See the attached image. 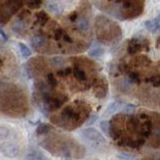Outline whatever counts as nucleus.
Here are the masks:
<instances>
[{
  "label": "nucleus",
  "mask_w": 160,
  "mask_h": 160,
  "mask_svg": "<svg viewBox=\"0 0 160 160\" xmlns=\"http://www.w3.org/2000/svg\"><path fill=\"white\" fill-rule=\"evenodd\" d=\"M82 135H83L87 140L91 141V142L98 143V144L104 142V137L102 136V134L96 129H93V128H87V129L83 130L82 131Z\"/></svg>",
  "instance_id": "obj_1"
},
{
  "label": "nucleus",
  "mask_w": 160,
  "mask_h": 160,
  "mask_svg": "<svg viewBox=\"0 0 160 160\" xmlns=\"http://www.w3.org/2000/svg\"><path fill=\"white\" fill-rule=\"evenodd\" d=\"M146 43H147V40L144 38H134L129 42L127 51L132 54L140 52L146 48Z\"/></svg>",
  "instance_id": "obj_2"
},
{
  "label": "nucleus",
  "mask_w": 160,
  "mask_h": 160,
  "mask_svg": "<svg viewBox=\"0 0 160 160\" xmlns=\"http://www.w3.org/2000/svg\"><path fill=\"white\" fill-rule=\"evenodd\" d=\"M1 151L6 155L8 157H13L16 156L18 153V148L17 146L11 143H7V144H3L1 146Z\"/></svg>",
  "instance_id": "obj_3"
},
{
  "label": "nucleus",
  "mask_w": 160,
  "mask_h": 160,
  "mask_svg": "<svg viewBox=\"0 0 160 160\" xmlns=\"http://www.w3.org/2000/svg\"><path fill=\"white\" fill-rule=\"evenodd\" d=\"M21 6H22V0H8V2L5 4V7L8 9V11L11 14L16 13Z\"/></svg>",
  "instance_id": "obj_4"
},
{
  "label": "nucleus",
  "mask_w": 160,
  "mask_h": 160,
  "mask_svg": "<svg viewBox=\"0 0 160 160\" xmlns=\"http://www.w3.org/2000/svg\"><path fill=\"white\" fill-rule=\"evenodd\" d=\"M47 7L49 10V12L53 13V14H61L63 11V6L62 4L57 1H49L47 4Z\"/></svg>",
  "instance_id": "obj_5"
},
{
  "label": "nucleus",
  "mask_w": 160,
  "mask_h": 160,
  "mask_svg": "<svg viewBox=\"0 0 160 160\" xmlns=\"http://www.w3.org/2000/svg\"><path fill=\"white\" fill-rule=\"evenodd\" d=\"M145 25L148 28V30L151 31V32H156V31H160V15L157 16L153 20H148L145 23Z\"/></svg>",
  "instance_id": "obj_6"
},
{
  "label": "nucleus",
  "mask_w": 160,
  "mask_h": 160,
  "mask_svg": "<svg viewBox=\"0 0 160 160\" xmlns=\"http://www.w3.org/2000/svg\"><path fill=\"white\" fill-rule=\"evenodd\" d=\"M31 43H32V45L35 48H42L45 44V38L42 35H35L32 38V39H31Z\"/></svg>",
  "instance_id": "obj_7"
},
{
  "label": "nucleus",
  "mask_w": 160,
  "mask_h": 160,
  "mask_svg": "<svg viewBox=\"0 0 160 160\" xmlns=\"http://www.w3.org/2000/svg\"><path fill=\"white\" fill-rule=\"evenodd\" d=\"M76 24H77L78 28H79L80 30H82V31H87V30H88V28H89V22L84 17L77 19Z\"/></svg>",
  "instance_id": "obj_8"
},
{
  "label": "nucleus",
  "mask_w": 160,
  "mask_h": 160,
  "mask_svg": "<svg viewBox=\"0 0 160 160\" xmlns=\"http://www.w3.org/2000/svg\"><path fill=\"white\" fill-rule=\"evenodd\" d=\"M23 1L31 9H38L42 6V0H23Z\"/></svg>",
  "instance_id": "obj_9"
},
{
  "label": "nucleus",
  "mask_w": 160,
  "mask_h": 160,
  "mask_svg": "<svg viewBox=\"0 0 160 160\" xmlns=\"http://www.w3.org/2000/svg\"><path fill=\"white\" fill-rule=\"evenodd\" d=\"M51 63L52 65L53 68H62L65 66V59L62 58H59V57H57V58H53L52 61H51Z\"/></svg>",
  "instance_id": "obj_10"
},
{
  "label": "nucleus",
  "mask_w": 160,
  "mask_h": 160,
  "mask_svg": "<svg viewBox=\"0 0 160 160\" xmlns=\"http://www.w3.org/2000/svg\"><path fill=\"white\" fill-rule=\"evenodd\" d=\"M74 75L75 78L80 82H85L87 80V76H86V72L84 71L80 70V68H77V70L74 71Z\"/></svg>",
  "instance_id": "obj_11"
},
{
  "label": "nucleus",
  "mask_w": 160,
  "mask_h": 160,
  "mask_svg": "<svg viewBox=\"0 0 160 160\" xmlns=\"http://www.w3.org/2000/svg\"><path fill=\"white\" fill-rule=\"evenodd\" d=\"M36 19H38V21L39 22L40 24H44V23H47L48 20V14L45 12L42 11V12H38V13H36Z\"/></svg>",
  "instance_id": "obj_12"
},
{
  "label": "nucleus",
  "mask_w": 160,
  "mask_h": 160,
  "mask_svg": "<svg viewBox=\"0 0 160 160\" xmlns=\"http://www.w3.org/2000/svg\"><path fill=\"white\" fill-rule=\"evenodd\" d=\"M18 45H19V49H20V52H21V54H22V57L28 58V57L31 56L30 49L28 48V47H27L26 44H24V43H19Z\"/></svg>",
  "instance_id": "obj_13"
},
{
  "label": "nucleus",
  "mask_w": 160,
  "mask_h": 160,
  "mask_svg": "<svg viewBox=\"0 0 160 160\" xmlns=\"http://www.w3.org/2000/svg\"><path fill=\"white\" fill-rule=\"evenodd\" d=\"M103 52H104L103 48L97 47V48H95L94 49H92V51L90 52V54L92 57H95V58H100V57L103 56Z\"/></svg>",
  "instance_id": "obj_14"
},
{
  "label": "nucleus",
  "mask_w": 160,
  "mask_h": 160,
  "mask_svg": "<svg viewBox=\"0 0 160 160\" xmlns=\"http://www.w3.org/2000/svg\"><path fill=\"white\" fill-rule=\"evenodd\" d=\"M119 107H120V105H119L118 103H113L112 105H110V107L107 109L106 114L107 115H110V114H112V113H115L119 109Z\"/></svg>",
  "instance_id": "obj_15"
},
{
  "label": "nucleus",
  "mask_w": 160,
  "mask_h": 160,
  "mask_svg": "<svg viewBox=\"0 0 160 160\" xmlns=\"http://www.w3.org/2000/svg\"><path fill=\"white\" fill-rule=\"evenodd\" d=\"M65 34H66L65 31H63L62 29H61V28H58V29H57L56 31H54V38H56L57 39H59V38H63Z\"/></svg>",
  "instance_id": "obj_16"
},
{
  "label": "nucleus",
  "mask_w": 160,
  "mask_h": 160,
  "mask_svg": "<svg viewBox=\"0 0 160 160\" xmlns=\"http://www.w3.org/2000/svg\"><path fill=\"white\" fill-rule=\"evenodd\" d=\"M101 129L103 130L104 133H106L107 135H109V123L107 121H103L101 123Z\"/></svg>",
  "instance_id": "obj_17"
},
{
  "label": "nucleus",
  "mask_w": 160,
  "mask_h": 160,
  "mask_svg": "<svg viewBox=\"0 0 160 160\" xmlns=\"http://www.w3.org/2000/svg\"><path fill=\"white\" fill-rule=\"evenodd\" d=\"M48 85L52 86V87H54V86L57 85V80H56V78H54L52 75H48Z\"/></svg>",
  "instance_id": "obj_18"
},
{
  "label": "nucleus",
  "mask_w": 160,
  "mask_h": 160,
  "mask_svg": "<svg viewBox=\"0 0 160 160\" xmlns=\"http://www.w3.org/2000/svg\"><path fill=\"white\" fill-rule=\"evenodd\" d=\"M129 80L132 81V82H135L138 80V74H137L136 72H130L129 74Z\"/></svg>",
  "instance_id": "obj_19"
},
{
  "label": "nucleus",
  "mask_w": 160,
  "mask_h": 160,
  "mask_svg": "<svg viewBox=\"0 0 160 160\" xmlns=\"http://www.w3.org/2000/svg\"><path fill=\"white\" fill-rule=\"evenodd\" d=\"M133 111H134V107L130 106V105H127V106L124 108V112L125 113H132Z\"/></svg>",
  "instance_id": "obj_20"
},
{
  "label": "nucleus",
  "mask_w": 160,
  "mask_h": 160,
  "mask_svg": "<svg viewBox=\"0 0 160 160\" xmlns=\"http://www.w3.org/2000/svg\"><path fill=\"white\" fill-rule=\"evenodd\" d=\"M48 125L42 124V125H40V126L38 127V133H42L43 131H47V130H48Z\"/></svg>",
  "instance_id": "obj_21"
},
{
  "label": "nucleus",
  "mask_w": 160,
  "mask_h": 160,
  "mask_svg": "<svg viewBox=\"0 0 160 160\" xmlns=\"http://www.w3.org/2000/svg\"><path fill=\"white\" fill-rule=\"evenodd\" d=\"M153 84L156 86H160V76H156L153 78Z\"/></svg>",
  "instance_id": "obj_22"
},
{
  "label": "nucleus",
  "mask_w": 160,
  "mask_h": 160,
  "mask_svg": "<svg viewBox=\"0 0 160 160\" xmlns=\"http://www.w3.org/2000/svg\"><path fill=\"white\" fill-rule=\"evenodd\" d=\"M0 35L2 36V38H3V39H7V36H6L5 32H4V31H3V29L1 28V27H0Z\"/></svg>",
  "instance_id": "obj_23"
},
{
  "label": "nucleus",
  "mask_w": 160,
  "mask_h": 160,
  "mask_svg": "<svg viewBox=\"0 0 160 160\" xmlns=\"http://www.w3.org/2000/svg\"><path fill=\"white\" fill-rule=\"evenodd\" d=\"M96 119V117H93L91 120H89V122H88V124H92V123H94V120Z\"/></svg>",
  "instance_id": "obj_24"
},
{
  "label": "nucleus",
  "mask_w": 160,
  "mask_h": 160,
  "mask_svg": "<svg viewBox=\"0 0 160 160\" xmlns=\"http://www.w3.org/2000/svg\"><path fill=\"white\" fill-rule=\"evenodd\" d=\"M2 66V62H1V59H0V67Z\"/></svg>",
  "instance_id": "obj_25"
},
{
  "label": "nucleus",
  "mask_w": 160,
  "mask_h": 160,
  "mask_svg": "<svg viewBox=\"0 0 160 160\" xmlns=\"http://www.w3.org/2000/svg\"><path fill=\"white\" fill-rule=\"evenodd\" d=\"M159 42H160V40H159Z\"/></svg>",
  "instance_id": "obj_26"
}]
</instances>
